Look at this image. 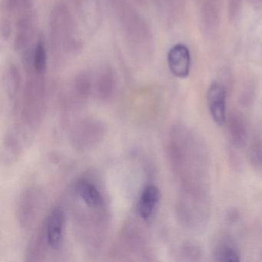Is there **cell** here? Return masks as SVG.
<instances>
[{
	"mask_svg": "<svg viewBox=\"0 0 262 262\" xmlns=\"http://www.w3.org/2000/svg\"><path fill=\"white\" fill-rule=\"evenodd\" d=\"M93 91L101 100L110 99L116 89V79L114 70L110 66H103L98 69L93 76Z\"/></svg>",
	"mask_w": 262,
	"mask_h": 262,
	"instance_id": "obj_7",
	"label": "cell"
},
{
	"mask_svg": "<svg viewBox=\"0 0 262 262\" xmlns=\"http://www.w3.org/2000/svg\"><path fill=\"white\" fill-rule=\"evenodd\" d=\"M65 216L59 208H55L49 214L46 224V239L49 246L53 250L60 248L63 239Z\"/></svg>",
	"mask_w": 262,
	"mask_h": 262,
	"instance_id": "obj_5",
	"label": "cell"
},
{
	"mask_svg": "<svg viewBox=\"0 0 262 262\" xmlns=\"http://www.w3.org/2000/svg\"><path fill=\"white\" fill-rule=\"evenodd\" d=\"M228 127L233 143L237 147L245 146L248 136L246 125L243 119L238 115H232L230 118Z\"/></svg>",
	"mask_w": 262,
	"mask_h": 262,
	"instance_id": "obj_12",
	"label": "cell"
},
{
	"mask_svg": "<svg viewBox=\"0 0 262 262\" xmlns=\"http://www.w3.org/2000/svg\"><path fill=\"white\" fill-rule=\"evenodd\" d=\"M160 191L157 186L149 185L142 191L138 204V213L141 219L148 221L152 217L160 202Z\"/></svg>",
	"mask_w": 262,
	"mask_h": 262,
	"instance_id": "obj_9",
	"label": "cell"
},
{
	"mask_svg": "<svg viewBox=\"0 0 262 262\" xmlns=\"http://www.w3.org/2000/svg\"><path fill=\"white\" fill-rule=\"evenodd\" d=\"M167 59L170 71L174 76L180 79L188 77L191 67V56L185 45L177 44L171 47Z\"/></svg>",
	"mask_w": 262,
	"mask_h": 262,
	"instance_id": "obj_4",
	"label": "cell"
},
{
	"mask_svg": "<svg viewBox=\"0 0 262 262\" xmlns=\"http://www.w3.org/2000/svg\"><path fill=\"white\" fill-rule=\"evenodd\" d=\"M1 32L4 39H8L17 19L36 13L35 0H3Z\"/></svg>",
	"mask_w": 262,
	"mask_h": 262,
	"instance_id": "obj_3",
	"label": "cell"
},
{
	"mask_svg": "<svg viewBox=\"0 0 262 262\" xmlns=\"http://www.w3.org/2000/svg\"><path fill=\"white\" fill-rule=\"evenodd\" d=\"M76 191L82 202L89 208H102L104 205V199L97 187L91 182L85 180H80L76 184Z\"/></svg>",
	"mask_w": 262,
	"mask_h": 262,
	"instance_id": "obj_10",
	"label": "cell"
},
{
	"mask_svg": "<svg viewBox=\"0 0 262 262\" xmlns=\"http://www.w3.org/2000/svg\"><path fill=\"white\" fill-rule=\"evenodd\" d=\"M208 102L210 113L219 125L226 122V93L223 85L213 82L208 91Z\"/></svg>",
	"mask_w": 262,
	"mask_h": 262,
	"instance_id": "obj_6",
	"label": "cell"
},
{
	"mask_svg": "<svg viewBox=\"0 0 262 262\" xmlns=\"http://www.w3.org/2000/svg\"><path fill=\"white\" fill-rule=\"evenodd\" d=\"M73 2L84 25L90 30H95L100 19L99 0H73Z\"/></svg>",
	"mask_w": 262,
	"mask_h": 262,
	"instance_id": "obj_8",
	"label": "cell"
},
{
	"mask_svg": "<svg viewBox=\"0 0 262 262\" xmlns=\"http://www.w3.org/2000/svg\"><path fill=\"white\" fill-rule=\"evenodd\" d=\"M136 3H138V4H145V0H135Z\"/></svg>",
	"mask_w": 262,
	"mask_h": 262,
	"instance_id": "obj_16",
	"label": "cell"
},
{
	"mask_svg": "<svg viewBox=\"0 0 262 262\" xmlns=\"http://www.w3.org/2000/svg\"><path fill=\"white\" fill-rule=\"evenodd\" d=\"M50 38L52 50L56 59L77 55L82 50V37L70 8L63 2L53 6L50 16Z\"/></svg>",
	"mask_w": 262,
	"mask_h": 262,
	"instance_id": "obj_2",
	"label": "cell"
},
{
	"mask_svg": "<svg viewBox=\"0 0 262 262\" xmlns=\"http://www.w3.org/2000/svg\"><path fill=\"white\" fill-rule=\"evenodd\" d=\"M214 257L217 261H240V254L237 248L230 242L225 241L216 247L214 251Z\"/></svg>",
	"mask_w": 262,
	"mask_h": 262,
	"instance_id": "obj_14",
	"label": "cell"
},
{
	"mask_svg": "<svg viewBox=\"0 0 262 262\" xmlns=\"http://www.w3.org/2000/svg\"><path fill=\"white\" fill-rule=\"evenodd\" d=\"M255 1H262V0H255Z\"/></svg>",
	"mask_w": 262,
	"mask_h": 262,
	"instance_id": "obj_17",
	"label": "cell"
},
{
	"mask_svg": "<svg viewBox=\"0 0 262 262\" xmlns=\"http://www.w3.org/2000/svg\"><path fill=\"white\" fill-rule=\"evenodd\" d=\"M4 85L10 99H17L22 89V78L20 73L14 64L8 66L4 75Z\"/></svg>",
	"mask_w": 262,
	"mask_h": 262,
	"instance_id": "obj_11",
	"label": "cell"
},
{
	"mask_svg": "<svg viewBox=\"0 0 262 262\" xmlns=\"http://www.w3.org/2000/svg\"><path fill=\"white\" fill-rule=\"evenodd\" d=\"M112 13L132 51L145 59L151 52V30L148 23L128 0H108Z\"/></svg>",
	"mask_w": 262,
	"mask_h": 262,
	"instance_id": "obj_1",
	"label": "cell"
},
{
	"mask_svg": "<svg viewBox=\"0 0 262 262\" xmlns=\"http://www.w3.org/2000/svg\"><path fill=\"white\" fill-rule=\"evenodd\" d=\"M73 90L79 99H85L93 91V76L86 71H82L75 76Z\"/></svg>",
	"mask_w": 262,
	"mask_h": 262,
	"instance_id": "obj_13",
	"label": "cell"
},
{
	"mask_svg": "<svg viewBox=\"0 0 262 262\" xmlns=\"http://www.w3.org/2000/svg\"><path fill=\"white\" fill-rule=\"evenodd\" d=\"M239 0H230V15L234 16L237 13Z\"/></svg>",
	"mask_w": 262,
	"mask_h": 262,
	"instance_id": "obj_15",
	"label": "cell"
}]
</instances>
